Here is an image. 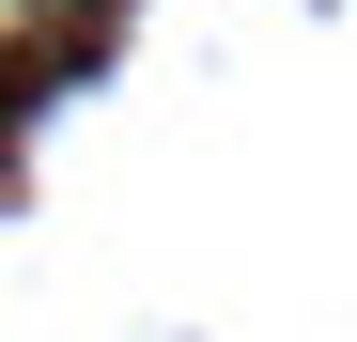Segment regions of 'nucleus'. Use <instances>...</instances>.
Instances as JSON below:
<instances>
[{"label": "nucleus", "mask_w": 357, "mask_h": 342, "mask_svg": "<svg viewBox=\"0 0 357 342\" xmlns=\"http://www.w3.org/2000/svg\"><path fill=\"white\" fill-rule=\"evenodd\" d=\"M31 16H63V0H0V31H31Z\"/></svg>", "instance_id": "nucleus-1"}]
</instances>
